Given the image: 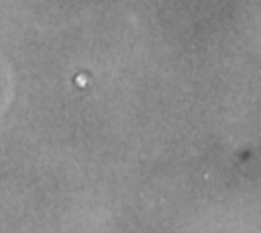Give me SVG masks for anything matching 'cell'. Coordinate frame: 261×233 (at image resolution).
I'll return each mask as SVG.
<instances>
[]
</instances>
